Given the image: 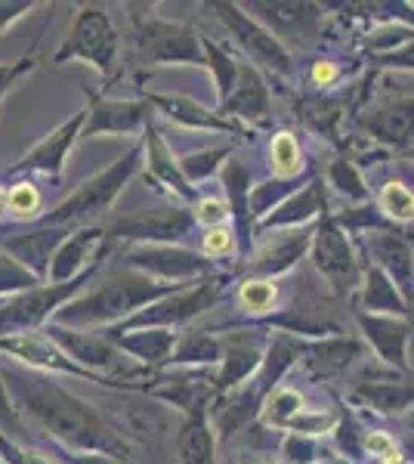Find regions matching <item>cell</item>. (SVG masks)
Listing matches in <instances>:
<instances>
[{
	"mask_svg": "<svg viewBox=\"0 0 414 464\" xmlns=\"http://www.w3.org/2000/svg\"><path fill=\"white\" fill-rule=\"evenodd\" d=\"M22 393H25L32 415L56 440L78 449H90V452L111 455V459H127L124 440L118 437L115 428L102 421V415L90 402L65 393L56 384H43V381L22 384Z\"/></svg>",
	"mask_w": 414,
	"mask_h": 464,
	"instance_id": "cell-1",
	"label": "cell"
},
{
	"mask_svg": "<svg viewBox=\"0 0 414 464\" xmlns=\"http://www.w3.org/2000/svg\"><path fill=\"white\" fill-rule=\"evenodd\" d=\"M179 291V285L158 282L152 276L137 273V269H118L100 288H93L81 301H74L59 313L63 325H111V322H127L140 310L158 304L161 297Z\"/></svg>",
	"mask_w": 414,
	"mask_h": 464,
	"instance_id": "cell-2",
	"label": "cell"
},
{
	"mask_svg": "<svg viewBox=\"0 0 414 464\" xmlns=\"http://www.w3.org/2000/svg\"><path fill=\"white\" fill-rule=\"evenodd\" d=\"M140 155H142V146L137 143L124 159L109 164L102 174L90 177L87 183L65 201V205H59V211L53 214V220L56 223H84V220H93V217H105L111 211V205H115V198L121 196L124 186L130 183V177L137 174Z\"/></svg>",
	"mask_w": 414,
	"mask_h": 464,
	"instance_id": "cell-3",
	"label": "cell"
},
{
	"mask_svg": "<svg viewBox=\"0 0 414 464\" xmlns=\"http://www.w3.org/2000/svg\"><path fill=\"white\" fill-rule=\"evenodd\" d=\"M133 44L140 50L142 63H179V65H205L201 53V34L189 25H177V22H164L158 16H140L133 13Z\"/></svg>",
	"mask_w": 414,
	"mask_h": 464,
	"instance_id": "cell-4",
	"label": "cell"
},
{
	"mask_svg": "<svg viewBox=\"0 0 414 464\" xmlns=\"http://www.w3.org/2000/svg\"><path fill=\"white\" fill-rule=\"evenodd\" d=\"M223 279H205L192 288H179L173 295L161 297L158 304L140 310L137 316H130L118 332H137V328H168V332H173V328L189 322L192 316L210 310L223 297Z\"/></svg>",
	"mask_w": 414,
	"mask_h": 464,
	"instance_id": "cell-5",
	"label": "cell"
},
{
	"mask_svg": "<svg viewBox=\"0 0 414 464\" xmlns=\"http://www.w3.org/2000/svg\"><path fill=\"white\" fill-rule=\"evenodd\" d=\"M195 217L186 208H152V211H137L118 217L109 223L105 238L115 242H133V245H173L183 242L186 236H192Z\"/></svg>",
	"mask_w": 414,
	"mask_h": 464,
	"instance_id": "cell-6",
	"label": "cell"
},
{
	"mask_svg": "<svg viewBox=\"0 0 414 464\" xmlns=\"http://www.w3.org/2000/svg\"><path fill=\"white\" fill-rule=\"evenodd\" d=\"M72 56L84 59V63H90L93 69H100L102 74H109L115 69L118 32L102 6H87V10H81L69 41H65L63 50L56 53V63H65V59H72Z\"/></svg>",
	"mask_w": 414,
	"mask_h": 464,
	"instance_id": "cell-7",
	"label": "cell"
},
{
	"mask_svg": "<svg viewBox=\"0 0 414 464\" xmlns=\"http://www.w3.org/2000/svg\"><path fill=\"white\" fill-rule=\"evenodd\" d=\"M121 260L127 269H137V273H146L168 285H183V282L207 276L214 269L205 254L177 248V245H130Z\"/></svg>",
	"mask_w": 414,
	"mask_h": 464,
	"instance_id": "cell-8",
	"label": "cell"
},
{
	"mask_svg": "<svg viewBox=\"0 0 414 464\" xmlns=\"http://www.w3.org/2000/svg\"><path fill=\"white\" fill-rule=\"evenodd\" d=\"M313 257H315V269L322 273V279H325L337 295H346L352 285H359L362 269H359V260H356V254H352V245L328 211L315 223Z\"/></svg>",
	"mask_w": 414,
	"mask_h": 464,
	"instance_id": "cell-9",
	"label": "cell"
},
{
	"mask_svg": "<svg viewBox=\"0 0 414 464\" xmlns=\"http://www.w3.org/2000/svg\"><path fill=\"white\" fill-rule=\"evenodd\" d=\"M210 10H217V16H220L223 25L229 28V34L238 41V47H242L257 65H266V69L275 74L294 72L291 53L284 50V44H278L251 13H242V6H236V4H210Z\"/></svg>",
	"mask_w": 414,
	"mask_h": 464,
	"instance_id": "cell-10",
	"label": "cell"
},
{
	"mask_svg": "<svg viewBox=\"0 0 414 464\" xmlns=\"http://www.w3.org/2000/svg\"><path fill=\"white\" fill-rule=\"evenodd\" d=\"M371 266L390 276V282L399 288L405 304L414 306V248L405 238V232L396 229H371L362 238Z\"/></svg>",
	"mask_w": 414,
	"mask_h": 464,
	"instance_id": "cell-11",
	"label": "cell"
},
{
	"mask_svg": "<svg viewBox=\"0 0 414 464\" xmlns=\"http://www.w3.org/2000/svg\"><path fill=\"white\" fill-rule=\"evenodd\" d=\"M53 334H56V341L65 347V353L78 359V365L84 372H90V375L109 381V384H111V375H124V378L137 375L130 359H127L109 338L84 334V332H69V328H53Z\"/></svg>",
	"mask_w": 414,
	"mask_h": 464,
	"instance_id": "cell-12",
	"label": "cell"
},
{
	"mask_svg": "<svg viewBox=\"0 0 414 464\" xmlns=\"http://www.w3.org/2000/svg\"><path fill=\"white\" fill-rule=\"evenodd\" d=\"M242 10H254V19L278 44L282 41L310 44L313 37H319L322 28V6L315 4H247Z\"/></svg>",
	"mask_w": 414,
	"mask_h": 464,
	"instance_id": "cell-13",
	"label": "cell"
},
{
	"mask_svg": "<svg viewBox=\"0 0 414 464\" xmlns=\"http://www.w3.org/2000/svg\"><path fill=\"white\" fill-rule=\"evenodd\" d=\"M269 341L260 332H238L223 338V369L214 378L217 391H236L245 381H251L260 372L263 359H266Z\"/></svg>",
	"mask_w": 414,
	"mask_h": 464,
	"instance_id": "cell-14",
	"label": "cell"
},
{
	"mask_svg": "<svg viewBox=\"0 0 414 464\" xmlns=\"http://www.w3.org/2000/svg\"><path fill=\"white\" fill-rule=\"evenodd\" d=\"M310 248H313L310 227H300V229L284 232V236L266 238V242L251 254V266H247L251 269V279H273V276L288 273Z\"/></svg>",
	"mask_w": 414,
	"mask_h": 464,
	"instance_id": "cell-15",
	"label": "cell"
},
{
	"mask_svg": "<svg viewBox=\"0 0 414 464\" xmlns=\"http://www.w3.org/2000/svg\"><path fill=\"white\" fill-rule=\"evenodd\" d=\"M356 322L383 362L396 365L399 372H409V341H411L409 322L396 316H374V313L365 310L356 313Z\"/></svg>",
	"mask_w": 414,
	"mask_h": 464,
	"instance_id": "cell-16",
	"label": "cell"
},
{
	"mask_svg": "<svg viewBox=\"0 0 414 464\" xmlns=\"http://www.w3.org/2000/svg\"><path fill=\"white\" fill-rule=\"evenodd\" d=\"M269 90L263 74L257 72V65H242L238 69V81L232 87V93L220 102L223 118H245V121H266L269 118Z\"/></svg>",
	"mask_w": 414,
	"mask_h": 464,
	"instance_id": "cell-17",
	"label": "cell"
},
{
	"mask_svg": "<svg viewBox=\"0 0 414 464\" xmlns=\"http://www.w3.org/2000/svg\"><path fill=\"white\" fill-rule=\"evenodd\" d=\"M362 127L374 140L393 149L414 146V100L405 96V100H396L383 109L368 111L362 115Z\"/></svg>",
	"mask_w": 414,
	"mask_h": 464,
	"instance_id": "cell-18",
	"label": "cell"
},
{
	"mask_svg": "<svg viewBox=\"0 0 414 464\" xmlns=\"http://www.w3.org/2000/svg\"><path fill=\"white\" fill-rule=\"evenodd\" d=\"M149 118V102H115V100H93L87 111L84 137L96 133H137Z\"/></svg>",
	"mask_w": 414,
	"mask_h": 464,
	"instance_id": "cell-19",
	"label": "cell"
},
{
	"mask_svg": "<svg viewBox=\"0 0 414 464\" xmlns=\"http://www.w3.org/2000/svg\"><path fill=\"white\" fill-rule=\"evenodd\" d=\"M328 211V201H325V189H322V179H313L306 189L294 192L288 201L275 208L269 217H263L260 227L263 229H300V227H310V220L322 217Z\"/></svg>",
	"mask_w": 414,
	"mask_h": 464,
	"instance_id": "cell-20",
	"label": "cell"
},
{
	"mask_svg": "<svg viewBox=\"0 0 414 464\" xmlns=\"http://www.w3.org/2000/svg\"><path fill=\"white\" fill-rule=\"evenodd\" d=\"M177 338L179 334L168 332V328H137V332H111L109 334V341L115 343L124 356H133L146 365L170 362Z\"/></svg>",
	"mask_w": 414,
	"mask_h": 464,
	"instance_id": "cell-21",
	"label": "cell"
},
{
	"mask_svg": "<svg viewBox=\"0 0 414 464\" xmlns=\"http://www.w3.org/2000/svg\"><path fill=\"white\" fill-rule=\"evenodd\" d=\"M146 102L155 106L161 115H168L170 121L183 124V127H198V130H229L238 133V127L229 121V118H217L214 111L198 106L192 100H183V96H161V93H146Z\"/></svg>",
	"mask_w": 414,
	"mask_h": 464,
	"instance_id": "cell-22",
	"label": "cell"
},
{
	"mask_svg": "<svg viewBox=\"0 0 414 464\" xmlns=\"http://www.w3.org/2000/svg\"><path fill=\"white\" fill-rule=\"evenodd\" d=\"M362 304L365 313H374V316H411V306L405 304V297L399 295V288L390 282L387 273H380L378 266L368 264L362 273Z\"/></svg>",
	"mask_w": 414,
	"mask_h": 464,
	"instance_id": "cell-23",
	"label": "cell"
},
{
	"mask_svg": "<svg viewBox=\"0 0 414 464\" xmlns=\"http://www.w3.org/2000/svg\"><path fill=\"white\" fill-rule=\"evenodd\" d=\"M146 149H149V170H152V177L161 179L177 196L195 198V189L189 186V179L183 177V170H179V161H173L168 143H164L161 133H158L152 124L146 127Z\"/></svg>",
	"mask_w": 414,
	"mask_h": 464,
	"instance_id": "cell-24",
	"label": "cell"
},
{
	"mask_svg": "<svg viewBox=\"0 0 414 464\" xmlns=\"http://www.w3.org/2000/svg\"><path fill=\"white\" fill-rule=\"evenodd\" d=\"M87 279H90V273H81L74 282H63V285H53V288H43V291H34V295L22 297V301L10 310L13 322H16V325H34V322H41L53 306L63 304L69 295H74L81 282H87Z\"/></svg>",
	"mask_w": 414,
	"mask_h": 464,
	"instance_id": "cell-25",
	"label": "cell"
},
{
	"mask_svg": "<svg viewBox=\"0 0 414 464\" xmlns=\"http://www.w3.org/2000/svg\"><path fill=\"white\" fill-rule=\"evenodd\" d=\"M102 242H105V229H96V227L78 232V236H72L69 242H63V251L56 254V264L50 269L53 282L63 285V282L72 279V276H81V266L87 264L93 245H102Z\"/></svg>",
	"mask_w": 414,
	"mask_h": 464,
	"instance_id": "cell-26",
	"label": "cell"
},
{
	"mask_svg": "<svg viewBox=\"0 0 414 464\" xmlns=\"http://www.w3.org/2000/svg\"><path fill=\"white\" fill-rule=\"evenodd\" d=\"M359 353H362V343H359V341L328 338L322 343H303V353H300V356H310V359H306V365H310L313 372L334 375V372H343Z\"/></svg>",
	"mask_w": 414,
	"mask_h": 464,
	"instance_id": "cell-27",
	"label": "cell"
},
{
	"mask_svg": "<svg viewBox=\"0 0 414 464\" xmlns=\"http://www.w3.org/2000/svg\"><path fill=\"white\" fill-rule=\"evenodd\" d=\"M179 461L183 464H214V430L205 415H192L177 437Z\"/></svg>",
	"mask_w": 414,
	"mask_h": 464,
	"instance_id": "cell-28",
	"label": "cell"
},
{
	"mask_svg": "<svg viewBox=\"0 0 414 464\" xmlns=\"http://www.w3.org/2000/svg\"><path fill=\"white\" fill-rule=\"evenodd\" d=\"M356 400H365L371 409L383 415H402L405 409H414V387L411 384H359Z\"/></svg>",
	"mask_w": 414,
	"mask_h": 464,
	"instance_id": "cell-29",
	"label": "cell"
},
{
	"mask_svg": "<svg viewBox=\"0 0 414 464\" xmlns=\"http://www.w3.org/2000/svg\"><path fill=\"white\" fill-rule=\"evenodd\" d=\"M223 356V341H217L207 332H189L179 334L177 347L170 353L173 365H214Z\"/></svg>",
	"mask_w": 414,
	"mask_h": 464,
	"instance_id": "cell-30",
	"label": "cell"
},
{
	"mask_svg": "<svg viewBox=\"0 0 414 464\" xmlns=\"http://www.w3.org/2000/svg\"><path fill=\"white\" fill-rule=\"evenodd\" d=\"M84 118H87V111H81L78 118H72L69 124H63L56 133L43 143L37 152L28 159V164H34V168H43V170H50V174H59L63 170V159H65V152H69V146L74 143V137H78V127L84 124Z\"/></svg>",
	"mask_w": 414,
	"mask_h": 464,
	"instance_id": "cell-31",
	"label": "cell"
},
{
	"mask_svg": "<svg viewBox=\"0 0 414 464\" xmlns=\"http://www.w3.org/2000/svg\"><path fill=\"white\" fill-rule=\"evenodd\" d=\"M294 192H297V183L294 179H269V183H260L247 192V217H269V211H275L282 201H288Z\"/></svg>",
	"mask_w": 414,
	"mask_h": 464,
	"instance_id": "cell-32",
	"label": "cell"
},
{
	"mask_svg": "<svg viewBox=\"0 0 414 464\" xmlns=\"http://www.w3.org/2000/svg\"><path fill=\"white\" fill-rule=\"evenodd\" d=\"M303 409V396L297 391H288V387H275L273 393L266 396V409H263V418H266L269 428L288 430L291 421L300 415Z\"/></svg>",
	"mask_w": 414,
	"mask_h": 464,
	"instance_id": "cell-33",
	"label": "cell"
},
{
	"mask_svg": "<svg viewBox=\"0 0 414 464\" xmlns=\"http://www.w3.org/2000/svg\"><path fill=\"white\" fill-rule=\"evenodd\" d=\"M378 208L383 217H390L393 223H411L414 220V192L399 179H390L378 196Z\"/></svg>",
	"mask_w": 414,
	"mask_h": 464,
	"instance_id": "cell-34",
	"label": "cell"
},
{
	"mask_svg": "<svg viewBox=\"0 0 414 464\" xmlns=\"http://www.w3.org/2000/svg\"><path fill=\"white\" fill-rule=\"evenodd\" d=\"M275 301H278V285L273 279H245L242 288H238V304H242L245 313H254V316L269 313Z\"/></svg>",
	"mask_w": 414,
	"mask_h": 464,
	"instance_id": "cell-35",
	"label": "cell"
},
{
	"mask_svg": "<svg viewBox=\"0 0 414 464\" xmlns=\"http://www.w3.org/2000/svg\"><path fill=\"white\" fill-rule=\"evenodd\" d=\"M269 155H273V174L278 179H294L297 170L303 168L300 161V146L294 140V133H275L273 137V146H269Z\"/></svg>",
	"mask_w": 414,
	"mask_h": 464,
	"instance_id": "cell-36",
	"label": "cell"
},
{
	"mask_svg": "<svg viewBox=\"0 0 414 464\" xmlns=\"http://www.w3.org/2000/svg\"><path fill=\"white\" fill-rule=\"evenodd\" d=\"M328 183L334 186V189L341 192V196L352 198V201H365L368 198V186H365L362 174H359L356 164H352L350 159H343V155L334 164H331Z\"/></svg>",
	"mask_w": 414,
	"mask_h": 464,
	"instance_id": "cell-37",
	"label": "cell"
},
{
	"mask_svg": "<svg viewBox=\"0 0 414 464\" xmlns=\"http://www.w3.org/2000/svg\"><path fill=\"white\" fill-rule=\"evenodd\" d=\"M232 155V149H207V152H198V155H186V159H179V170H183V177L192 183H201V179H207L210 174H220L223 170V161Z\"/></svg>",
	"mask_w": 414,
	"mask_h": 464,
	"instance_id": "cell-38",
	"label": "cell"
},
{
	"mask_svg": "<svg viewBox=\"0 0 414 464\" xmlns=\"http://www.w3.org/2000/svg\"><path fill=\"white\" fill-rule=\"evenodd\" d=\"M300 115L306 118V124L313 127V130L325 133V137H331V130H334V124L341 121V102L337 100H303L300 102Z\"/></svg>",
	"mask_w": 414,
	"mask_h": 464,
	"instance_id": "cell-39",
	"label": "cell"
},
{
	"mask_svg": "<svg viewBox=\"0 0 414 464\" xmlns=\"http://www.w3.org/2000/svg\"><path fill=\"white\" fill-rule=\"evenodd\" d=\"M282 455L291 464H313L319 459V443L313 437H303V433H288L282 443Z\"/></svg>",
	"mask_w": 414,
	"mask_h": 464,
	"instance_id": "cell-40",
	"label": "cell"
},
{
	"mask_svg": "<svg viewBox=\"0 0 414 464\" xmlns=\"http://www.w3.org/2000/svg\"><path fill=\"white\" fill-rule=\"evenodd\" d=\"M229 201H223V198H198L195 201V223H201V227H207V229H214V227H223L226 220H229Z\"/></svg>",
	"mask_w": 414,
	"mask_h": 464,
	"instance_id": "cell-41",
	"label": "cell"
},
{
	"mask_svg": "<svg viewBox=\"0 0 414 464\" xmlns=\"http://www.w3.org/2000/svg\"><path fill=\"white\" fill-rule=\"evenodd\" d=\"M362 446L371 452V459H380V464H405L396 449V440H390L387 433H380V430H368L362 437Z\"/></svg>",
	"mask_w": 414,
	"mask_h": 464,
	"instance_id": "cell-42",
	"label": "cell"
},
{
	"mask_svg": "<svg viewBox=\"0 0 414 464\" xmlns=\"http://www.w3.org/2000/svg\"><path fill=\"white\" fill-rule=\"evenodd\" d=\"M6 208L19 217H32L37 208H41V196H37V189L32 183H19L6 192Z\"/></svg>",
	"mask_w": 414,
	"mask_h": 464,
	"instance_id": "cell-43",
	"label": "cell"
},
{
	"mask_svg": "<svg viewBox=\"0 0 414 464\" xmlns=\"http://www.w3.org/2000/svg\"><path fill=\"white\" fill-rule=\"evenodd\" d=\"M205 257H223V254L232 251V245H236V236H232V229L226 227H214L205 232Z\"/></svg>",
	"mask_w": 414,
	"mask_h": 464,
	"instance_id": "cell-44",
	"label": "cell"
},
{
	"mask_svg": "<svg viewBox=\"0 0 414 464\" xmlns=\"http://www.w3.org/2000/svg\"><path fill=\"white\" fill-rule=\"evenodd\" d=\"M380 65H390V69H409L414 72V37L409 44H402L399 50H393V53H383L378 56Z\"/></svg>",
	"mask_w": 414,
	"mask_h": 464,
	"instance_id": "cell-45",
	"label": "cell"
},
{
	"mask_svg": "<svg viewBox=\"0 0 414 464\" xmlns=\"http://www.w3.org/2000/svg\"><path fill=\"white\" fill-rule=\"evenodd\" d=\"M310 78H313V84H319V87H328L331 81L337 78V65L331 63V59H319V63H313V72H310Z\"/></svg>",
	"mask_w": 414,
	"mask_h": 464,
	"instance_id": "cell-46",
	"label": "cell"
},
{
	"mask_svg": "<svg viewBox=\"0 0 414 464\" xmlns=\"http://www.w3.org/2000/svg\"><path fill=\"white\" fill-rule=\"evenodd\" d=\"M72 464H124V461H118V459H111V455H81L78 461H72Z\"/></svg>",
	"mask_w": 414,
	"mask_h": 464,
	"instance_id": "cell-47",
	"label": "cell"
},
{
	"mask_svg": "<svg viewBox=\"0 0 414 464\" xmlns=\"http://www.w3.org/2000/svg\"><path fill=\"white\" fill-rule=\"evenodd\" d=\"M322 464H350V461L341 459V455H322Z\"/></svg>",
	"mask_w": 414,
	"mask_h": 464,
	"instance_id": "cell-48",
	"label": "cell"
},
{
	"mask_svg": "<svg viewBox=\"0 0 414 464\" xmlns=\"http://www.w3.org/2000/svg\"><path fill=\"white\" fill-rule=\"evenodd\" d=\"M4 205H6V192L0 189V208H4Z\"/></svg>",
	"mask_w": 414,
	"mask_h": 464,
	"instance_id": "cell-49",
	"label": "cell"
},
{
	"mask_svg": "<svg viewBox=\"0 0 414 464\" xmlns=\"http://www.w3.org/2000/svg\"><path fill=\"white\" fill-rule=\"evenodd\" d=\"M409 428L414 430V411H411V415H409Z\"/></svg>",
	"mask_w": 414,
	"mask_h": 464,
	"instance_id": "cell-50",
	"label": "cell"
},
{
	"mask_svg": "<svg viewBox=\"0 0 414 464\" xmlns=\"http://www.w3.org/2000/svg\"><path fill=\"white\" fill-rule=\"evenodd\" d=\"M247 464H260V461H247Z\"/></svg>",
	"mask_w": 414,
	"mask_h": 464,
	"instance_id": "cell-51",
	"label": "cell"
}]
</instances>
